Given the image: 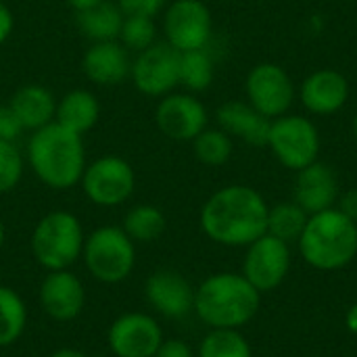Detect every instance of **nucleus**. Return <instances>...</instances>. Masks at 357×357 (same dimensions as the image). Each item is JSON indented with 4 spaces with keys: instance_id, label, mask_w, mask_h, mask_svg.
I'll list each match as a JSON object with an SVG mask.
<instances>
[{
    "instance_id": "obj_9",
    "label": "nucleus",
    "mask_w": 357,
    "mask_h": 357,
    "mask_svg": "<svg viewBox=\"0 0 357 357\" xmlns=\"http://www.w3.org/2000/svg\"><path fill=\"white\" fill-rule=\"evenodd\" d=\"M163 33L178 52L207 48L213 33L209 6L203 0H172L163 10Z\"/></svg>"
},
{
    "instance_id": "obj_31",
    "label": "nucleus",
    "mask_w": 357,
    "mask_h": 357,
    "mask_svg": "<svg viewBox=\"0 0 357 357\" xmlns=\"http://www.w3.org/2000/svg\"><path fill=\"white\" fill-rule=\"evenodd\" d=\"M25 169V159L17 149L15 140L0 138V195L10 192L19 186Z\"/></svg>"
},
{
    "instance_id": "obj_16",
    "label": "nucleus",
    "mask_w": 357,
    "mask_h": 357,
    "mask_svg": "<svg viewBox=\"0 0 357 357\" xmlns=\"http://www.w3.org/2000/svg\"><path fill=\"white\" fill-rule=\"evenodd\" d=\"M40 305L56 322L75 320L86 307V289L69 270L48 272L40 284Z\"/></svg>"
},
{
    "instance_id": "obj_3",
    "label": "nucleus",
    "mask_w": 357,
    "mask_h": 357,
    "mask_svg": "<svg viewBox=\"0 0 357 357\" xmlns=\"http://www.w3.org/2000/svg\"><path fill=\"white\" fill-rule=\"evenodd\" d=\"M261 305V293L234 272H220L195 289V314L209 328H241L251 322Z\"/></svg>"
},
{
    "instance_id": "obj_38",
    "label": "nucleus",
    "mask_w": 357,
    "mask_h": 357,
    "mask_svg": "<svg viewBox=\"0 0 357 357\" xmlns=\"http://www.w3.org/2000/svg\"><path fill=\"white\" fill-rule=\"evenodd\" d=\"M48 357H90L86 356L84 351H79V349H71V347H63V349H56V351H52Z\"/></svg>"
},
{
    "instance_id": "obj_35",
    "label": "nucleus",
    "mask_w": 357,
    "mask_h": 357,
    "mask_svg": "<svg viewBox=\"0 0 357 357\" xmlns=\"http://www.w3.org/2000/svg\"><path fill=\"white\" fill-rule=\"evenodd\" d=\"M337 209L357 224V188H349L343 195H339Z\"/></svg>"
},
{
    "instance_id": "obj_23",
    "label": "nucleus",
    "mask_w": 357,
    "mask_h": 357,
    "mask_svg": "<svg viewBox=\"0 0 357 357\" xmlns=\"http://www.w3.org/2000/svg\"><path fill=\"white\" fill-rule=\"evenodd\" d=\"M123 17L126 15L121 13L117 2L102 0L86 10L75 13V25L90 42H111L119 40Z\"/></svg>"
},
{
    "instance_id": "obj_12",
    "label": "nucleus",
    "mask_w": 357,
    "mask_h": 357,
    "mask_svg": "<svg viewBox=\"0 0 357 357\" xmlns=\"http://www.w3.org/2000/svg\"><path fill=\"white\" fill-rule=\"evenodd\" d=\"M155 123L163 136L176 142H192L209 123L205 105L188 92L161 96L155 109Z\"/></svg>"
},
{
    "instance_id": "obj_30",
    "label": "nucleus",
    "mask_w": 357,
    "mask_h": 357,
    "mask_svg": "<svg viewBox=\"0 0 357 357\" xmlns=\"http://www.w3.org/2000/svg\"><path fill=\"white\" fill-rule=\"evenodd\" d=\"M119 42L130 52H142L157 42V25L153 17L126 15L119 31Z\"/></svg>"
},
{
    "instance_id": "obj_18",
    "label": "nucleus",
    "mask_w": 357,
    "mask_h": 357,
    "mask_svg": "<svg viewBox=\"0 0 357 357\" xmlns=\"http://www.w3.org/2000/svg\"><path fill=\"white\" fill-rule=\"evenodd\" d=\"M82 71L96 86H117L132 71L130 50L119 40L92 42L82 56Z\"/></svg>"
},
{
    "instance_id": "obj_25",
    "label": "nucleus",
    "mask_w": 357,
    "mask_h": 357,
    "mask_svg": "<svg viewBox=\"0 0 357 357\" xmlns=\"http://www.w3.org/2000/svg\"><path fill=\"white\" fill-rule=\"evenodd\" d=\"M121 228L134 243H153L165 232L167 220L155 205H136L126 213Z\"/></svg>"
},
{
    "instance_id": "obj_4",
    "label": "nucleus",
    "mask_w": 357,
    "mask_h": 357,
    "mask_svg": "<svg viewBox=\"0 0 357 357\" xmlns=\"http://www.w3.org/2000/svg\"><path fill=\"white\" fill-rule=\"evenodd\" d=\"M301 257L316 270L335 272L357 255V224L337 207L310 215L297 241Z\"/></svg>"
},
{
    "instance_id": "obj_22",
    "label": "nucleus",
    "mask_w": 357,
    "mask_h": 357,
    "mask_svg": "<svg viewBox=\"0 0 357 357\" xmlns=\"http://www.w3.org/2000/svg\"><path fill=\"white\" fill-rule=\"evenodd\" d=\"M100 117V102L96 94L84 88H75L56 100V111H54V121L61 123L63 128L84 136L90 132Z\"/></svg>"
},
{
    "instance_id": "obj_8",
    "label": "nucleus",
    "mask_w": 357,
    "mask_h": 357,
    "mask_svg": "<svg viewBox=\"0 0 357 357\" xmlns=\"http://www.w3.org/2000/svg\"><path fill=\"white\" fill-rule=\"evenodd\" d=\"M79 184L90 203L98 207H117L134 195L136 174L123 157L105 155L86 165Z\"/></svg>"
},
{
    "instance_id": "obj_17",
    "label": "nucleus",
    "mask_w": 357,
    "mask_h": 357,
    "mask_svg": "<svg viewBox=\"0 0 357 357\" xmlns=\"http://www.w3.org/2000/svg\"><path fill=\"white\" fill-rule=\"evenodd\" d=\"M339 180L331 165L314 161L312 165L297 172L295 182V203L307 213H320L337 207L339 201Z\"/></svg>"
},
{
    "instance_id": "obj_1",
    "label": "nucleus",
    "mask_w": 357,
    "mask_h": 357,
    "mask_svg": "<svg viewBox=\"0 0 357 357\" xmlns=\"http://www.w3.org/2000/svg\"><path fill=\"white\" fill-rule=\"evenodd\" d=\"M268 203L251 186L215 190L201 209V230L218 245L249 247L268 232Z\"/></svg>"
},
{
    "instance_id": "obj_29",
    "label": "nucleus",
    "mask_w": 357,
    "mask_h": 357,
    "mask_svg": "<svg viewBox=\"0 0 357 357\" xmlns=\"http://www.w3.org/2000/svg\"><path fill=\"white\" fill-rule=\"evenodd\" d=\"M232 138L220 128H205L192 140L195 157L209 167H220L228 163V159L232 157Z\"/></svg>"
},
{
    "instance_id": "obj_26",
    "label": "nucleus",
    "mask_w": 357,
    "mask_h": 357,
    "mask_svg": "<svg viewBox=\"0 0 357 357\" xmlns=\"http://www.w3.org/2000/svg\"><path fill=\"white\" fill-rule=\"evenodd\" d=\"M310 215L295 203L284 201L268 209V234L284 241L287 245L297 243L305 230Z\"/></svg>"
},
{
    "instance_id": "obj_39",
    "label": "nucleus",
    "mask_w": 357,
    "mask_h": 357,
    "mask_svg": "<svg viewBox=\"0 0 357 357\" xmlns=\"http://www.w3.org/2000/svg\"><path fill=\"white\" fill-rule=\"evenodd\" d=\"M67 2H69V6H71L75 13H79V10H86V8H90V6L102 2V0H67Z\"/></svg>"
},
{
    "instance_id": "obj_27",
    "label": "nucleus",
    "mask_w": 357,
    "mask_h": 357,
    "mask_svg": "<svg viewBox=\"0 0 357 357\" xmlns=\"http://www.w3.org/2000/svg\"><path fill=\"white\" fill-rule=\"evenodd\" d=\"M213 82V59L207 48L180 52V86L188 92H203Z\"/></svg>"
},
{
    "instance_id": "obj_21",
    "label": "nucleus",
    "mask_w": 357,
    "mask_h": 357,
    "mask_svg": "<svg viewBox=\"0 0 357 357\" xmlns=\"http://www.w3.org/2000/svg\"><path fill=\"white\" fill-rule=\"evenodd\" d=\"M8 109L15 115L21 130L36 132L54 121L56 98L46 86L25 84L15 90V94L8 100Z\"/></svg>"
},
{
    "instance_id": "obj_32",
    "label": "nucleus",
    "mask_w": 357,
    "mask_h": 357,
    "mask_svg": "<svg viewBox=\"0 0 357 357\" xmlns=\"http://www.w3.org/2000/svg\"><path fill=\"white\" fill-rule=\"evenodd\" d=\"M169 0H117V6L123 15H140V17H157L165 10Z\"/></svg>"
},
{
    "instance_id": "obj_40",
    "label": "nucleus",
    "mask_w": 357,
    "mask_h": 357,
    "mask_svg": "<svg viewBox=\"0 0 357 357\" xmlns=\"http://www.w3.org/2000/svg\"><path fill=\"white\" fill-rule=\"evenodd\" d=\"M4 238H6V232H4V226H2V222H0V249H2V245H4Z\"/></svg>"
},
{
    "instance_id": "obj_37",
    "label": "nucleus",
    "mask_w": 357,
    "mask_h": 357,
    "mask_svg": "<svg viewBox=\"0 0 357 357\" xmlns=\"http://www.w3.org/2000/svg\"><path fill=\"white\" fill-rule=\"evenodd\" d=\"M345 324H347V328L357 335V303H354L349 310H347V314H345Z\"/></svg>"
},
{
    "instance_id": "obj_36",
    "label": "nucleus",
    "mask_w": 357,
    "mask_h": 357,
    "mask_svg": "<svg viewBox=\"0 0 357 357\" xmlns=\"http://www.w3.org/2000/svg\"><path fill=\"white\" fill-rule=\"evenodd\" d=\"M13 29H15V17H13L10 8L0 0V46L10 38Z\"/></svg>"
},
{
    "instance_id": "obj_20",
    "label": "nucleus",
    "mask_w": 357,
    "mask_h": 357,
    "mask_svg": "<svg viewBox=\"0 0 357 357\" xmlns=\"http://www.w3.org/2000/svg\"><path fill=\"white\" fill-rule=\"evenodd\" d=\"M218 128L230 138H238L251 146H266L272 119L264 117L255 107L243 100H228L215 111Z\"/></svg>"
},
{
    "instance_id": "obj_33",
    "label": "nucleus",
    "mask_w": 357,
    "mask_h": 357,
    "mask_svg": "<svg viewBox=\"0 0 357 357\" xmlns=\"http://www.w3.org/2000/svg\"><path fill=\"white\" fill-rule=\"evenodd\" d=\"M21 126L17 123L15 115L10 113L8 105H0V138L2 140H17L21 134Z\"/></svg>"
},
{
    "instance_id": "obj_10",
    "label": "nucleus",
    "mask_w": 357,
    "mask_h": 357,
    "mask_svg": "<svg viewBox=\"0 0 357 357\" xmlns=\"http://www.w3.org/2000/svg\"><path fill=\"white\" fill-rule=\"evenodd\" d=\"M130 77L140 94L161 98L180 86V52L167 42H155L136 52Z\"/></svg>"
},
{
    "instance_id": "obj_41",
    "label": "nucleus",
    "mask_w": 357,
    "mask_h": 357,
    "mask_svg": "<svg viewBox=\"0 0 357 357\" xmlns=\"http://www.w3.org/2000/svg\"><path fill=\"white\" fill-rule=\"evenodd\" d=\"M351 130H354V138L357 140V111H356V115H354V123H351Z\"/></svg>"
},
{
    "instance_id": "obj_5",
    "label": "nucleus",
    "mask_w": 357,
    "mask_h": 357,
    "mask_svg": "<svg viewBox=\"0 0 357 357\" xmlns=\"http://www.w3.org/2000/svg\"><path fill=\"white\" fill-rule=\"evenodd\" d=\"M84 228L82 222L63 209L50 211L36 224L31 232V255L46 270H69L84 251Z\"/></svg>"
},
{
    "instance_id": "obj_11",
    "label": "nucleus",
    "mask_w": 357,
    "mask_h": 357,
    "mask_svg": "<svg viewBox=\"0 0 357 357\" xmlns=\"http://www.w3.org/2000/svg\"><path fill=\"white\" fill-rule=\"evenodd\" d=\"M245 92L247 102L268 119L287 115L297 96L291 75L276 63L255 65L247 75Z\"/></svg>"
},
{
    "instance_id": "obj_24",
    "label": "nucleus",
    "mask_w": 357,
    "mask_h": 357,
    "mask_svg": "<svg viewBox=\"0 0 357 357\" xmlns=\"http://www.w3.org/2000/svg\"><path fill=\"white\" fill-rule=\"evenodd\" d=\"M27 326V305L10 287H0V347L17 343Z\"/></svg>"
},
{
    "instance_id": "obj_13",
    "label": "nucleus",
    "mask_w": 357,
    "mask_h": 357,
    "mask_svg": "<svg viewBox=\"0 0 357 357\" xmlns=\"http://www.w3.org/2000/svg\"><path fill=\"white\" fill-rule=\"evenodd\" d=\"M291 270V247L272 236L264 234L247 247L243 261V276L259 291L268 293L282 284Z\"/></svg>"
},
{
    "instance_id": "obj_14",
    "label": "nucleus",
    "mask_w": 357,
    "mask_h": 357,
    "mask_svg": "<svg viewBox=\"0 0 357 357\" xmlns=\"http://www.w3.org/2000/svg\"><path fill=\"white\" fill-rule=\"evenodd\" d=\"M107 343L115 357H155L163 331L153 316L130 312L111 322Z\"/></svg>"
},
{
    "instance_id": "obj_6",
    "label": "nucleus",
    "mask_w": 357,
    "mask_h": 357,
    "mask_svg": "<svg viewBox=\"0 0 357 357\" xmlns=\"http://www.w3.org/2000/svg\"><path fill=\"white\" fill-rule=\"evenodd\" d=\"M86 270L102 284H119L130 278L136 266L134 241L117 226H100L84 241Z\"/></svg>"
},
{
    "instance_id": "obj_19",
    "label": "nucleus",
    "mask_w": 357,
    "mask_h": 357,
    "mask_svg": "<svg viewBox=\"0 0 357 357\" xmlns=\"http://www.w3.org/2000/svg\"><path fill=\"white\" fill-rule=\"evenodd\" d=\"M349 98V82L337 69H318L310 73L301 88L299 100L314 115H333L345 107Z\"/></svg>"
},
{
    "instance_id": "obj_34",
    "label": "nucleus",
    "mask_w": 357,
    "mask_h": 357,
    "mask_svg": "<svg viewBox=\"0 0 357 357\" xmlns=\"http://www.w3.org/2000/svg\"><path fill=\"white\" fill-rule=\"evenodd\" d=\"M155 357H195V354L182 339H163Z\"/></svg>"
},
{
    "instance_id": "obj_28",
    "label": "nucleus",
    "mask_w": 357,
    "mask_h": 357,
    "mask_svg": "<svg viewBox=\"0 0 357 357\" xmlns=\"http://www.w3.org/2000/svg\"><path fill=\"white\" fill-rule=\"evenodd\" d=\"M199 357H253V354L236 328H211L199 345Z\"/></svg>"
},
{
    "instance_id": "obj_2",
    "label": "nucleus",
    "mask_w": 357,
    "mask_h": 357,
    "mask_svg": "<svg viewBox=\"0 0 357 357\" xmlns=\"http://www.w3.org/2000/svg\"><path fill=\"white\" fill-rule=\"evenodd\" d=\"M25 157L36 178L54 190L77 186L86 169L84 138L56 121L31 132Z\"/></svg>"
},
{
    "instance_id": "obj_15",
    "label": "nucleus",
    "mask_w": 357,
    "mask_h": 357,
    "mask_svg": "<svg viewBox=\"0 0 357 357\" xmlns=\"http://www.w3.org/2000/svg\"><path fill=\"white\" fill-rule=\"evenodd\" d=\"M146 303L161 316L178 320L195 310V289L176 270H157L144 282Z\"/></svg>"
},
{
    "instance_id": "obj_7",
    "label": "nucleus",
    "mask_w": 357,
    "mask_h": 357,
    "mask_svg": "<svg viewBox=\"0 0 357 357\" xmlns=\"http://www.w3.org/2000/svg\"><path fill=\"white\" fill-rule=\"evenodd\" d=\"M272 155L291 172H299L320 155V132L316 123L303 115H282L272 119L268 144Z\"/></svg>"
}]
</instances>
